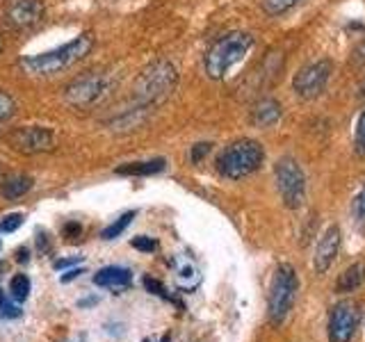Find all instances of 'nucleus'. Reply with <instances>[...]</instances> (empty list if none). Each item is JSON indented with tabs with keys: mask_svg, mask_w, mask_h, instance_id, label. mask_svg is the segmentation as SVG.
<instances>
[{
	"mask_svg": "<svg viewBox=\"0 0 365 342\" xmlns=\"http://www.w3.org/2000/svg\"><path fill=\"white\" fill-rule=\"evenodd\" d=\"M112 89V78L106 73H87L83 78L73 80L71 85L64 89V100L76 110H85L96 105V103L108 96Z\"/></svg>",
	"mask_w": 365,
	"mask_h": 342,
	"instance_id": "0eeeda50",
	"label": "nucleus"
},
{
	"mask_svg": "<svg viewBox=\"0 0 365 342\" xmlns=\"http://www.w3.org/2000/svg\"><path fill=\"white\" fill-rule=\"evenodd\" d=\"M363 283H365V262H354V265H349L338 276L336 292H340V294L354 292V290H359Z\"/></svg>",
	"mask_w": 365,
	"mask_h": 342,
	"instance_id": "2eb2a0df",
	"label": "nucleus"
},
{
	"mask_svg": "<svg viewBox=\"0 0 365 342\" xmlns=\"http://www.w3.org/2000/svg\"><path fill=\"white\" fill-rule=\"evenodd\" d=\"M297 290H299V279H297V271L292 265L283 262L277 267L269 283V294H267V317L274 326H279L285 322V317L290 315L294 299H297Z\"/></svg>",
	"mask_w": 365,
	"mask_h": 342,
	"instance_id": "39448f33",
	"label": "nucleus"
},
{
	"mask_svg": "<svg viewBox=\"0 0 365 342\" xmlns=\"http://www.w3.org/2000/svg\"><path fill=\"white\" fill-rule=\"evenodd\" d=\"M359 96H361V98H365V80H363L361 87H359Z\"/></svg>",
	"mask_w": 365,
	"mask_h": 342,
	"instance_id": "473e14b6",
	"label": "nucleus"
},
{
	"mask_svg": "<svg viewBox=\"0 0 365 342\" xmlns=\"http://www.w3.org/2000/svg\"><path fill=\"white\" fill-rule=\"evenodd\" d=\"M144 285H146V290L151 292V294L167 296V294H165V288H163V283H158V281H153V279H144Z\"/></svg>",
	"mask_w": 365,
	"mask_h": 342,
	"instance_id": "c756f323",
	"label": "nucleus"
},
{
	"mask_svg": "<svg viewBox=\"0 0 365 342\" xmlns=\"http://www.w3.org/2000/svg\"><path fill=\"white\" fill-rule=\"evenodd\" d=\"M135 219V210H130V212H123L117 222H112L108 228H103V233H101V237L103 239H114V237H119L125 228L130 226V222Z\"/></svg>",
	"mask_w": 365,
	"mask_h": 342,
	"instance_id": "6ab92c4d",
	"label": "nucleus"
},
{
	"mask_svg": "<svg viewBox=\"0 0 365 342\" xmlns=\"http://www.w3.org/2000/svg\"><path fill=\"white\" fill-rule=\"evenodd\" d=\"M133 247H135V249H140V251H148V254H151V251L158 249V242H155L153 237L142 235V237H135V239H133Z\"/></svg>",
	"mask_w": 365,
	"mask_h": 342,
	"instance_id": "cd10ccee",
	"label": "nucleus"
},
{
	"mask_svg": "<svg viewBox=\"0 0 365 342\" xmlns=\"http://www.w3.org/2000/svg\"><path fill=\"white\" fill-rule=\"evenodd\" d=\"M133 281V274L130 269L125 267H103L94 274V283L98 288H125V285H130Z\"/></svg>",
	"mask_w": 365,
	"mask_h": 342,
	"instance_id": "4468645a",
	"label": "nucleus"
},
{
	"mask_svg": "<svg viewBox=\"0 0 365 342\" xmlns=\"http://www.w3.org/2000/svg\"><path fill=\"white\" fill-rule=\"evenodd\" d=\"M331 71H334L331 60H317L313 64L302 66L292 80L294 94L304 100H313L317 96H322V91L327 89V83L331 78Z\"/></svg>",
	"mask_w": 365,
	"mask_h": 342,
	"instance_id": "6e6552de",
	"label": "nucleus"
},
{
	"mask_svg": "<svg viewBox=\"0 0 365 342\" xmlns=\"http://www.w3.org/2000/svg\"><path fill=\"white\" fill-rule=\"evenodd\" d=\"M274 178H277V190L283 203L292 210L302 208L306 201V176L299 162L292 157H281L274 167Z\"/></svg>",
	"mask_w": 365,
	"mask_h": 342,
	"instance_id": "423d86ee",
	"label": "nucleus"
},
{
	"mask_svg": "<svg viewBox=\"0 0 365 342\" xmlns=\"http://www.w3.org/2000/svg\"><path fill=\"white\" fill-rule=\"evenodd\" d=\"M16 110V103L11 96H7L5 91H0V123H5Z\"/></svg>",
	"mask_w": 365,
	"mask_h": 342,
	"instance_id": "b1692460",
	"label": "nucleus"
},
{
	"mask_svg": "<svg viewBox=\"0 0 365 342\" xmlns=\"http://www.w3.org/2000/svg\"><path fill=\"white\" fill-rule=\"evenodd\" d=\"M354 219H356V224H365V185L361 187L359 197L354 199Z\"/></svg>",
	"mask_w": 365,
	"mask_h": 342,
	"instance_id": "393cba45",
	"label": "nucleus"
},
{
	"mask_svg": "<svg viewBox=\"0 0 365 342\" xmlns=\"http://www.w3.org/2000/svg\"><path fill=\"white\" fill-rule=\"evenodd\" d=\"M210 142H201V144H194V148H192V162L194 165H197V162H201V160L205 157V155H208L210 153Z\"/></svg>",
	"mask_w": 365,
	"mask_h": 342,
	"instance_id": "bb28decb",
	"label": "nucleus"
},
{
	"mask_svg": "<svg viewBox=\"0 0 365 342\" xmlns=\"http://www.w3.org/2000/svg\"><path fill=\"white\" fill-rule=\"evenodd\" d=\"M80 260H83V256L64 258V260H57V262H55V267H57V269H64V267H71V265H76V262H80Z\"/></svg>",
	"mask_w": 365,
	"mask_h": 342,
	"instance_id": "7c9ffc66",
	"label": "nucleus"
},
{
	"mask_svg": "<svg viewBox=\"0 0 365 342\" xmlns=\"http://www.w3.org/2000/svg\"><path fill=\"white\" fill-rule=\"evenodd\" d=\"M262 160H265V151H262L260 142L256 140H237L228 144L217 157V171L224 178L240 180L254 171L260 169Z\"/></svg>",
	"mask_w": 365,
	"mask_h": 342,
	"instance_id": "20e7f679",
	"label": "nucleus"
},
{
	"mask_svg": "<svg viewBox=\"0 0 365 342\" xmlns=\"http://www.w3.org/2000/svg\"><path fill=\"white\" fill-rule=\"evenodd\" d=\"M254 46V37L249 32H228L222 39H217L208 55H205V73L212 80H222L231 68L245 60V55Z\"/></svg>",
	"mask_w": 365,
	"mask_h": 342,
	"instance_id": "7ed1b4c3",
	"label": "nucleus"
},
{
	"mask_svg": "<svg viewBox=\"0 0 365 342\" xmlns=\"http://www.w3.org/2000/svg\"><path fill=\"white\" fill-rule=\"evenodd\" d=\"M21 315V308L11 304V296L7 299V296L0 292V319H14Z\"/></svg>",
	"mask_w": 365,
	"mask_h": 342,
	"instance_id": "5701e85b",
	"label": "nucleus"
},
{
	"mask_svg": "<svg viewBox=\"0 0 365 342\" xmlns=\"http://www.w3.org/2000/svg\"><path fill=\"white\" fill-rule=\"evenodd\" d=\"M283 114V108L277 98H262L258 100L254 110H251V123L256 125V128H269L274 125Z\"/></svg>",
	"mask_w": 365,
	"mask_h": 342,
	"instance_id": "ddd939ff",
	"label": "nucleus"
},
{
	"mask_svg": "<svg viewBox=\"0 0 365 342\" xmlns=\"http://www.w3.org/2000/svg\"><path fill=\"white\" fill-rule=\"evenodd\" d=\"M32 187V178L30 176H23V174H16V176H9L5 178L3 182H0V192H3V197L14 201L19 197H23V194H28Z\"/></svg>",
	"mask_w": 365,
	"mask_h": 342,
	"instance_id": "f3484780",
	"label": "nucleus"
},
{
	"mask_svg": "<svg viewBox=\"0 0 365 342\" xmlns=\"http://www.w3.org/2000/svg\"><path fill=\"white\" fill-rule=\"evenodd\" d=\"M359 322H361L359 306L349 299L338 301L334 308H331L329 324H327L329 342H351L354 336H356Z\"/></svg>",
	"mask_w": 365,
	"mask_h": 342,
	"instance_id": "1a4fd4ad",
	"label": "nucleus"
},
{
	"mask_svg": "<svg viewBox=\"0 0 365 342\" xmlns=\"http://www.w3.org/2000/svg\"><path fill=\"white\" fill-rule=\"evenodd\" d=\"M23 224V214L21 212H14V214H7L3 222H0V231L3 233H14L16 228Z\"/></svg>",
	"mask_w": 365,
	"mask_h": 342,
	"instance_id": "a878e982",
	"label": "nucleus"
},
{
	"mask_svg": "<svg viewBox=\"0 0 365 342\" xmlns=\"http://www.w3.org/2000/svg\"><path fill=\"white\" fill-rule=\"evenodd\" d=\"M167 167V160L165 157H158V160H148V162H128L117 169V174L121 176H153L158 171H163Z\"/></svg>",
	"mask_w": 365,
	"mask_h": 342,
	"instance_id": "dca6fc26",
	"label": "nucleus"
},
{
	"mask_svg": "<svg viewBox=\"0 0 365 342\" xmlns=\"http://www.w3.org/2000/svg\"><path fill=\"white\" fill-rule=\"evenodd\" d=\"M201 281V274L194 262H180L178 265V285L182 290H194Z\"/></svg>",
	"mask_w": 365,
	"mask_h": 342,
	"instance_id": "a211bd4d",
	"label": "nucleus"
},
{
	"mask_svg": "<svg viewBox=\"0 0 365 342\" xmlns=\"http://www.w3.org/2000/svg\"><path fill=\"white\" fill-rule=\"evenodd\" d=\"M91 46H94L91 34H80L73 41H68L55 51L39 53V55H26L21 60V68L32 76H55L60 71H66V68H71L80 60H85L91 51Z\"/></svg>",
	"mask_w": 365,
	"mask_h": 342,
	"instance_id": "f257e3e1",
	"label": "nucleus"
},
{
	"mask_svg": "<svg viewBox=\"0 0 365 342\" xmlns=\"http://www.w3.org/2000/svg\"><path fill=\"white\" fill-rule=\"evenodd\" d=\"M340 242H342L340 228L336 224H331L322 233V237H319L317 249H315V271L317 274H324L331 269V265H334L336 258H338Z\"/></svg>",
	"mask_w": 365,
	"mask_h": 342,
	"instance_id": "f8f14e48",
	"label": "nucleus"
},
{
	"mask_svg": "<svg viewBox=\"0 0 365 342\" xmlns=\"http://www.w3.org/2000/svg\"><path fill=\"white\" fill-rule=\"evenodd\" d=\"M351 64L354 66H365V37L354 46L351 51Z\"/></svg>",
	"mask_w": 365,
	"mask_h": 342,
	"instance_id": "c85d7f7f",
	"label": "nucleus"
},
{
	"mask_svg": "<svg viewBox=\"0 0 365 342\" xmlns=\"http://www.w3.org/2000/svg\"><path fill=\"white\" fill-rule=\"evenodd\" d=\"M0 51H3V39H0Z\"/></svg>",
	"mask_w": 365,
	"mask_h": 342,
	"instance_id": "72a5a7b5",
	"label": "nucleus"
},
{
	"mask_svg": "<svg viewBox=\"0 0 365 342\" xmlns=\"http://www.w3.org/2000/svg\"><path fill=\"white\" fill-rule=\"evenodd\" d=\"M178 87V71L176 66L167 62V60H158L151 62L144 71L140 73V78L135 80V103L142 110L155 108L160 103H165L174 89Z\"/></svg>",
	"mask_w": 365,
	"mask_h": 342,
	"instance_id": "f03ea898",
	"label": "nucleus"
},
{
	"mask_svg": "<svg viewBox=\"0 0 365 342\" xmlns=\"http://www.w3.org/2000/svg\"><path fill=\"white\" fill-rule=\"evenodd\" d=\"M9 294H11V299L19 301V304L28 299V294H30V279L26 276V274H16V276L11 279Z\"/></svg>",
	"mask_w": 365,
	"mask_h": 342,
	"instance_id": "aec40b11",
	"label": "nucleus"
},
{
	"mask_svg": "<svg viewBox=\"0 0 365 342\" xmlns=\"http://www.w3.org/2000/svg\"><path fill=\"white\" fill-rule=\"evenodd\" d=\"M80 274H83V269H68L66 274H62V276H60V281H62V283H68V281H73V279H78V276H80Z\"/></svg>",
	"mask_w": 365,
	"mask_h": 342,
	"instance_id": "2f4dec72",
	"label": "nucleus"
},
{
	"mask_svg": "<svg viewBox=\"0 0 365 342\" xmlns=\"http://www.w3.org/2000/svg\"><path fill=\"white\" fill-rule=\"evenodd\" d=\"M299 3L302 0H262V9H265V14H269V16H281Z\"/></svg>",
	"mask_w": 365,
	"mask_h": 342,
	"instance_id": "412c9836",
	"label": "nucleus"
},
{
	"mask_svg": "<svg viewBox=\"0 0 365 342\" xmlns=\"http://www.w3.org/2000/svg\"><path fill=\"white\" fill-rule=\"evenodd\" d=\"M354 148H356V155L365 157V110L361 112L359 123H356V137H354Z\"/></svg>",
	"mask_w": 365,
	"mask_h": 342,
	"instance_id": "4be33fe9",
	"label": "nucleus"
},
{
	"mask_svg": "<svg viewBox=\"0 0 365 342\" xmlns=\"http://www.w3.org/2000/svg\"><path fill=\"white\" fill-rule=\"evenodd\" d=\"M3 21L11 30H28L43 21L41 0H7L3 5Z\"/></svg>",
	"mask_w": 365,
	"mask_h": 342,
	"instance_id": "9d476101",
	"label": "nucleus"
},
{
	"mask_svg": "<svg viewBox=\"0 0 365 342\" xmlns=\"http://www.w3.org/2000/svg\"><path fill=\"white\" fill-rule=\"evenodd\" d=\"M9 144L23 155H37L51 151L55 140L51 130L39 128V125H23V128H16L9 135Z\"/></svg>",
	"mask_w": 365,
	"mask_h": 342,
	"instance_id": "9b49d317",
	"label": "nucleus"
}]
</instances>
